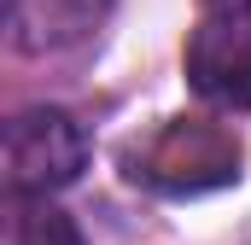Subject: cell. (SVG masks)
<instances>
[{
	"mask_svg": "<svg viewBox=\"0 0 251 245\" xmlns=\"http://www.w3.org/2000/svg\"><path fill=\"white\" fill-rule=\"evenodd\" d=\"M117 0H6V41L24 59H53L105 29Z\"/></svg>",
	"mask_w": 251,
	"mask_h": 245,
	"instance_id": "4",
	"label": "cell"
},
{
	"mask_svg": "<svg viewBox=\"0 0 251 245\" xmlns=\"http://www.w3.org/2000/svg\"><path fill=\"white\" fill-rule=\"evenodd\" d=\"M128 175L158 193H204V187H222L240 175V140L222 122L176 117L140 152H128Z\"/></svg>",
	"mask_w": 251,
	"mask_h": 245,
	"instance_id": "1",
	"label": "cell"
},
{
	"mask_svg": "<svg viewBox=\"0 0 251 245\" xmlns=\"http://www.w3.org/2000/svg\"><path fill=\"white\" fill-rule=\"evenodd\" d=\"M88 170V134L59 105H29L6 122V193L53 198Z\"/></svg>",
	"mask_w": 251,
	"mask_h": 245,
	"instance_id": "3",
	"label": "cell"
},
{
	"mask_svg": "<svg viewBox=\"0 0 251 245\" xmlns=\"http://www.w3.org/2000/svg\"><path fill=\"white\" fill-rule=\"evenodd\" d=\"M187 82L216 111H251V0H199Z\"/></svg>",
	"mask_w": 251,
	"mask_h": 245,
	"instance_id": "2",
	"label": "cell"
},
{
	"mask_svg": "<svg viewBox=\"0 0 251 245\" xmlns=\"http://www.w3.org/2000/svg\"><path fill=\"white\" fill-rule=\"evenodd\" d=\"M0 245H82V228L53 198H12L6 193V240Z\"/></svg>",
	"mask_w": 251,
	"mask_h": 245,
	"instance_id": "5",
	"label": "cell"
}]
</instances>
